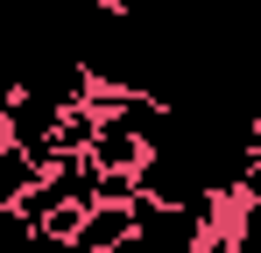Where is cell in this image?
<instances>
[{"mask_svg": "<svg viewBox=\"0 0 261 253\" xmlns=\"http://www.w3.org/2000/svg\"><path fill=\"white\" fill-rule=\"evenodd\" d=\"M57 126H64V106L43 99V91H14V113H7V148H21L29 162L57 169Z\"/></svg>", "mask_w": 261, "mask_h": 253, "instance_id": "2", "label": "cell"}, {"mask_svg": "<svg viewBox=\"0 0 261 253\" xmlns=\"http://www.w3.org/2000/svg\"><path fill=\"white\" fill-rule=\"evenodd\" d=\"M92 141H99V113H92V106H71L64 126H57V162H64V155H92Z\"/></svg>", "mask_w": 261, "mask_h": 253, "instance_id": "6", "label": "cell"}, {"mask_svg": "<svg viewBox=\"0 0 261 253\" xmlns=\"http://www.w3.org/2000/svg\"><path fill=\"white\" fill-rule=\"evenodd\" d=\"M240 197H247V204H261V148H254V162H247V183H240Z\"/></svg>", "mask_w": 261, "mask_h": 253, "instance_id": "9", "label": "cell"}, {"mask_svg": "<svg viewBox=\"0 0 261 253\" xmlns=\"http://www.w3.org/2000/svg\"><path fill=\"white\" fill-rule=\"evenodd\" d=\"M29 253H85V246H78V239H57V232H36Z\"/></svg>", "mask_w": 261, "mask_h": 253, "instance_id": "8", "label": "cell"}, {"mask_svg": "<svg viewBox=\"0 0 261 253\" xmlns=\"http://www.w3.org/2000/svg\"><path fill=\"white\" fill-rule=\"evenodd\" d=\"M205 218L198 211H163L148 204V197H134V239L113 253H205Z\"/></svg>", "mask_w": 261, "mask_h": 253, "instance_id": "1", "label": "cell"}, {"mask_svg": "<svg viewBox=\"0 0 261 253\" xmlns=\"http://www.w3.org/2000/svg\"><path fill=\"white\" fill-rule=\"evenodd\" d=\"M226 239H233V253H261V204L233 197L226 204Z\"/></svg>", "mask_w": 261, "mask_h": 253, "instance_id": "7", "label": "cell"}, {"mask_svg": "<svg viewBox=\"0 0 261 253\" xmlns=\"http://www.w3.org/2000/svg\"><path fill=\"white\" fill-rule=\"evenodd\" d=\"M127 239H134V204H99L78 225V246L85 253H113V246H127Z\"/></svg>", "mask_w": 261, "mask_h": 253, "instance_id": "3", "label": "cell"}, {"mask_svg": "<svg viewBox=\"0 0 261 253\" xmlns=\"http://www.w3.org/2000/svg\"><path fill=\"white\" fill-rule=\"evenodd\" d=\"M43 176H49V169L29 162L21 148H0V211H21V204H29V190H36Z\"/></svg>", "mask_w": 261, "mask_h": 253, "instance_id": "5", "label": "cell"}, {"mask_svg": "<svg viewBox=\"0 0 261 253\" xmlns=\"http://www.w3.org/2000/svg\"><path fill=\"white\" fill-rule=\"evenodd\" d=\"M92 162H99V176H134V169L148 162V148L134 141V134H120V126L99 120V141H92Z\"/></svg>", "mask_w": 261, "mask_h": 253, "instance_id": "4", "label": "cell"}]
</instances>
